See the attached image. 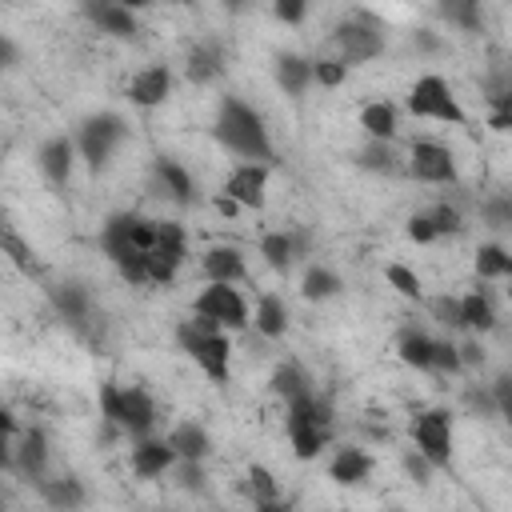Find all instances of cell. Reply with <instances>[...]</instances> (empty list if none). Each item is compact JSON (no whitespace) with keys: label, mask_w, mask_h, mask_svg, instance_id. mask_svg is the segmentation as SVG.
Masks as SVG:
<instances>
[{"label":"cell","mask_w":512,"mask_h":512,"mask_svg":"<svg viewBox=\"0 0 512 512\" xmlns=\"http://www.w3.org/2000/svg\"><path fill=\"white\" fill-rule=\"evenodd\" d=\"M216 140L236 160H260V164L276 160V144H272V132H268L264 116L240 96H224L220 100V108H216Z\"/></svg>","instance_id":"6da1fadb"},{"label":"cell","mask_w":512,"mask_h":512,"mask_svg":"<svg viewBox=\"0 0 512 512\" xmlns=\"http://www.w3.org/2000/svg\"><path fill=\"white\" fill-rule=\"evenodd\" d=\"M176 344L212 384L224 388L232 380V340H228V328H220L216 320L192 312L188 320L176 324Z\"/></svg>","instance_id":"7a4b0ae2"},{"label":"cell","mask_w":512,"mask_h":512,"mask_svg":"<svg viewBox=\"0 0 512 512\" xmlns=\"http://www.w3.org/2000/svg\"><path fill=\"white\" fill-rule=\"evenodd\" d=\"M332 404L328 396H296L284 404V432H288V444H292V456L296 460H316L328 444H332Z\"/></svg>","instance_id":"3957f363"},{"label":"cell","mask_w":512,"mask_h":512,"mask_svg":"<svg viewBox=\"0 0 512 512\" xmlns=\"http://www.w3.org/2000/svg\"><path fill=\"white\" fill-rule=\"evenodd\" d=\"M100 416L112 432L128 436V440H140V436H152L156 432V400L148 396V388L140 384H100Z\"/></svg>","instance_id":"277c9868"},{"label":"cell","mask_w":512,"mask_h":512,"mask_svg":"<svg viewBox=\"0 0 512 512\" xmlns=\"http://www.w3.org/2000/svg\"><path fill=\"white\" fill-rule=\"evenodd\" d=\"M404 108H408L416 120H432V124H448V128H464V124H468V112H464L456 88H452L440 72L416 76L412 88H408Z\"/></svg>","instance_id":"5b68a950"},{"label":"cell","mask_w":512,"mask_h":512,"mask_svg":"<svg viewBox=\"0 0 512 512\" xmlns=\"http://www.w3.org/2000/svg\"><path fill=\"white\" fill-rule=\"evenodd\" d=\"M332 44H336V56L356 68V64H368L384 52V24L368 12H352L344 16L336 28H332Z\"/></svg>","instance_id":"8992f818"},{"label":"cell","mask_w":512,"mask_h":512,"mask_svg":"<svg viewBox=\"0 0 512 512\" xmlns=\"http://www.w3.org/2000/svg\"><path fill=\"white\" fill-rule=\"evenodd\" d=\"M124 140H128V124H124V116H116V112H96V116H88V120L76 128V148H80V156L88 160L92 172L108 168L112 152H116Z\"/></svg>","instance_id":"52a82bcc"},{"label":"cell","mask_w":512,"mask_h":512,"mask_svg":"<svg viewBox=\"0 0 512 512\" xmlns=\"http://www.w3.org/2000/svg\"><path fill=\"white\" fill-rule=\"evenodd\" d=\"M192 312L216 320V324L228 328V332H240V328L252 324V308H248V300L240 296L236 284H224V280H208V284L192 296Z\"/></svg>","instance_id":"ba28073f"},{"label":"cell","mask_w":512,"mask_h":512,"mask_svg":"<svg viewBox=\"0 0 512 512\" xmlns=\"http://www.w3.org/2000/svg\"><path fill=\"white\" fill-rule=\"evenodd\" d=\"M408 436H412V448H420L436 464V472L452 464L456 436H452V412L448 408H424V412H416L408 420Z\"/></svg>","instance_id":"9c48e42d"},{"label":"cell","mask_w":512,"mask_h":512,"mask_svg":"<svg viewBox=\"0 0 512 512\" xmlns=\"http://www.w3.org/2000/svg\"><path fill=\"white\" fill-rule=\"evenodd\" d=\"M48 456H52L48 436L36 424L20 428L16 436H4V468L24 476V480H32V484H40L48 476Z\"/></svg>","instance_id":"30bf717a"},{"label":"cell","mask_w":512,"mask_h":512,"mask_svg":"<svg viewBox=\"0 0 512 512\" xmlns=\"http://www.w3.org/2000/svg\"><path fill=\"white\" fill-rule=\"evenodd\" d=\"M404 172H408L416 184H436V188L460 180L456 156H452V148L440 144V140H412V144H408Z\"/></svg>","instance_id":"8fae6325"},{"label":"cell","mask_w":512,"mask_h":512,"mask_svg":"<svg viewBox=\"0 0 512 512\" xmlns=\"http://www.w3.org/2000/svg\"><path fill=\"white\" fill-rule=\"evenodd\" d=\"M220 192L232 196L240 208H264L268 204V164H260V160L232 164Z\"/></svg>","instance_id":"7c38bea8"},{"label":"cell","mask_w":512,"mask_h":512,"mask_svg":"<svg viewBox=\"0 0 512 512\" xmlns=\"http://www.w3.org/2000/svg\"><path fill=\"white\" fill-rule=\"evenodd\" d=\"M176 448H172V440L168 436H140V440H132V448H128V468H132V476H140V480H160V476H168L172 468H176Z\"/></svg>","instance_id":"4fadbf2b"},{"label":"cell","mask_w":512,"mask_h":512,"mask_svg":"<svg viewBox=\"0 0 512 512\" xmlns=\"http://www.w3.org/2000/svg\"><path fill=\"white\" fill-rule=\"evenodd\" d=\"M76 136H64V132H56V136H48L40 148H36V168H40V176L52 184V188H64L68 180H72V168H76Z\"/></svg>","instance_id":"5bb4252c"},{"label":"cell","mask_w":512,"mask_h":512,"mask_svg":"<svg viewBox=\"0 0 512 512\" xmlns=\"http://www.w3.org/2000/svg\"><path fill=\"white\" fill-rule=\"evenodd\" d=\"M172 96V68L168 64H144L128 80V100L136 108H160Z\"/></svg>","instance_id":"9a60e30c"},{"label":"cell","mask_w":512,"mask_h":512,"mask_svg":"<svg viewBox=\"0 0 512 512\" xmlns=\"http://www.w3.org/2000/svg\"><path fill=\"white\" fill-rule=\"evenodd\" d=\"M200 272H204V280H224V284L248 280V264H244V252L236 244H212L200 256Z\"/></svg>","instance_id":"2e32d148"},{"label":"cell","mask_w":512,"mask_h":512,"mask_svg":"<svg viewBox=\"0 0 512 512\" xmlns=\"http://www.w3.org/2000/svg\"><path fill=\"white\" fill-rule=\"evenodd\" d=\"M84 16L108 36H120V40L136 36V8L120 0H84Z\"/></svg>","instance_id":"e0dca14e"},{"label":"cell","mask_w":512,"mask_h":512,"mask_svg":"<svg viewBox=\"0 0 512 512\" xmlns=\"http://www.w3.org/2000/svg\"><path fill=\"white\" fill-rule=\"evenodd\" d=\"M48 300H52L56 316H60L64 324H72V328H84L88 316H92V296H88V288L76 284V280L52 284V288H48Z\"/></svg>","instance_id":"ac0fdd59"},{"label":"cell","mask_w":512,"mask_h":512,"mask_svg":"<svg viewBox=\"0 0 512 512\" xmlns=\"http://www.w3.org/2000/svg\"><path fill=\"white\" fill-rule=\"evenodd\" d=\"M152 176H156V184H160V192H164L168 200H176V204H192V200H196V180H192V172H188L180 160L156 156Z\"/></svg>","instance_id":"d6986e66"},{"label":"cell","mask_w":512,"mask_h":512,"mask_svg":"<svg viewBox=\"0 0 512 512\" xmlns=\"http://www.w3.org/2000/svg\"><path fill=\"white\" fill-rule=\"evenodd\" d=\"M132 228H136V212H112L104 224H100V248L112 264H120L124 256L136 252V240H132Z\"/></svg>","instance_id":"ffe728a7"},{"label":"cell","mask_w":512,"mask_h":512,"mask_svg":"<svg viewBox=\"0 0 512 512\" xmlns=\"http://www.w3.org/2000/svg\"><path fill=\"white\" fill-rule=\"evenodd\" d=\"M372 468H376V460H372L364 448L344 444V448H336V452H332V460H328V480H336V484L352 488V484H364V480L372 476Z\"/></svg>","instance_id":"44dd1931"},{"label":"cell","mask_w":512,"mask_h":512,"mask_svg":"<svg viewBox=\"0 0 512 512\" xmlns=\"http://www.w3.org/2000/svg\"><path fill=\"white\" fill-rule=\"evenodd\" d=\"M220 72H224V48L216 44V40H200V44H192L188 48V60H184V76L192 80V84H212V80H220Z\"/></svg>","instance_id":"7402d4cb"},{"label":"cell","mask_w":512,"mask_h":512,"mask_svg":"<svg viewBox=\"0 0 512 512\" xmlns=\"http://www.w3.org/2000/svg\"><path fill=\"white\" fill-rule=\"evenodd\" d=\"M312 84H316V76H312V60L308 56H296V52L276 56V88L284 96H304Z\"/></svg>","instance_id":"603a6c76"},{"label":"cell","mask_w":512,"mask_h":512,"mask_svg":"<svg viewBox=\"0 0 512 512\" xmlns=\"http://www.w3.org/2000/svg\"><path fill=\"white\" fill-rule=\"evenodd\" d=\"M396 128H400V112L392 100H368L360 108V132L368 140H396Z\"/></svg>","instance_id":"cb8c5ba5"},{"label":"cell","mask_w":512,"mask_h":512,"mask_svg":"<svg viewBox=\"0 0 512 512\" xmlns=\"http://www.w3.org/2000/svg\"><path fill=\"white\" fill-rule=\"evenodd\" d=\"M168 440H172V448H176L180 460H208V456H212V436H208V428L196 424V420L172 424Z\"/></svg>","instance_id":"d4e9b609"},{"label":"cell","mask_w":512,"mask_h":512,"mask_svg":"<svg viewBox=\"0 0 512 512\" xmlns=\"http://www.w3.org/2000/svg\"><path fill=\"white\" fill-rule=\"evenodd\" d=\"M244 488H248V496H252L256 508H264V512H280V508H284V492H280V480L272 476V468H264V464H248V472H244Z\"/></svg>","instance_id":"484cf974"},{"label":"cell","mask_w":512,"mask_h":512,"mask_svg":"<svg viewBox=\"0 0 512 512\" xmlns=\"http://www.w3.org/2000/svg\"><path fill=\"white\" fill-rule=\"evenodd\" d=\"M252 324H256V332L264 336V340H284L288 336V304L276 296V292H264L260 300H256V316H252Z\"/></svg>","instance_id":"4316f807"},{"label":"cell","mask_w":512,"mask_h":512,"mask_svg":"<svg viewBox=\"0 0 512 512\" xmlns=\"http://www.w3.org/2000/svg\"><path fill=\"white\" fill-rule=\"evenodd\" d=\"M460 312H464V332L472 336H488L496 328V308H492V296L484 288H472L460 296Z\"/></svg>","instance_id":"83f0119b"},{"label":"cell","mask_w":512,"mask_h":512,"mask_svg":"<svg viewBox=\"0 0 512 512\" xmlns=\"http://www.w3.org/2000/svg\"><path fill=\"white\" fill-rule=\"evenodd\" d=\"M432 348H436V336H428L424 328H404L396 340L400 364H408L416 372H432Z\"/></svg>","instance_id":"f1b7e54d"},{"label":"cell","mask_w":512,"mask_h":512,"mask_svg":"<svg viewBox=\"0 0 512 512\" xmlns=\"http://www.w3.org/2000/svg\"><path fill=\"white\" fill-rule=\"evenodd\" d=\"M472 268L480 280H512V248H504L500 240H484L472 256Z\"/></svg>","instance_id":"f546056e"},{"label":"cell","mask_w":512,"mask_h":512,"mask_svg":"<svg viewBox=\"0 0 512 512\" xmlns=\"http://www.w3.org/2000/svg\"><path fill=\"white\" fill-rule=\"evenodd\" d=\"M340 288H344V280L328 264H308L304 276H300V296L312 300V304H324V300L340 296Z\"/></svg>","instance_id":"4dcf8cb0"},{"label":"cell","mask_w":512,"mask_h":512,"mask_svg":"<svg viewBox=\"0 0 512 512\" xmlns=\"http://www.w3.org/2000/svg\"><path fill=\"white\" fill-rule=\"evenodd\" d=\"M268 384H272V392H276L284 404H288V400H296V396H308V392H316V388H312V380H308V372H304L296 360H280Z\"/></svg>","instance_id":"1f68e13d"},{"label":"cell","mask_w":512,"mask_h":512,"mask_svg":"<svg viewBox=\"0 0 512 512\" xmlns=\"http://www.w3.org/2000/svg\"><path fill=\"white\" fill-rule=\"evenodd\" d=\"M36 492H40V500L48 504V508H80L84 504V484L76 480V476H56V480H40L36 484Z\"/></svg>","instance_id":"d6a6232c"},{"label":"cell","mask_w":512,"mask_h":512,"mask_svg":"<svg viewBox=\"0 0 512 512\" xmlns=\"http://www.w3.org/2000/svg\"><path fill=\"white\" fill-rule=\"evenodd\" d=\"M436 12L460 32H480V24H484V4L480 0H436Z\"/></svg>","instance_id":"836d02e7"},{"label":"cell","mask_w":512,"mask_h":512,"mask_svg":"<svg viewBox=\"0 0 512 512\" xmlns=\"http://www.w3.org/2000/svg\"><path fill=\"white\" fill-rule=\"evenodd\" d=\"M356 164L364 172H400V160H396L392 140H368L364 136V148L356 152Z\"/></svg>","instance_id":"e575fe53"},{"label":"cell","mask_w":512,"mask_h":512,"mask_svg":"<svg viewBox=\"0 0 512 512\" xmlns=\"http://www.w3.org/2000/svg\"><path fill=\"white\" fill-rule=\"evenodd\" d=\"M384 280H388V288L400 296V300H412V304H424V280L416 276V268H408V264H384Z\"/></svg>","instance_id":"d590c367"},{"label":"cell","mask_w":512,"mask_h":512,"mask_svg":"<svg viewBox=\"0 0 512 512\" xmlns=\"http://www.w3.org/2000/svg\"><path fill=\"white\" fill-rule=\"evenodd\" d=\"M0 244H4V256H8L24 276H44V268H40V260H36V252H32V244H24L12 224L0 232Z\"/></svg>","instance_id":"8d00e7d4"},{"label":"cell","mask_w":512,"mask_h":512,"mask_svg":"<svg viewBox=\"0 0 512 512\" xmlns=\"http://www.w3.org/2000/svg\"><path fill=\"white\" fill-rule=\"evenodd\" d=\"M480 220H484L488 228H496V232H508V228H512V192H508V188L488 192V196L480 200Z\"/></svg>","instance_id":"74e56055"},{"label":"cell","mask_w":512,"mask_h":512,"mask_svg":"<svg viewBox=\"0 0 512 512\" xmlns=\"http://www.w3.org/2000/svg\"><path fill=\"white\" fill-rule=\"evenodd\" d=\"M428 304V312H432V320L440 324V328H448V332H464V312H460V296H432V300H424Z\"/></svg>","instance_id":"f35d334b"},{"label":"cell","mask_w":512,"mask_h":512,"mask_svg":"<svg viewBox=\"0 0 512 512\" xmlns=\"http://www.w3.org/2000/svg\"><path fill=\"white\" fill-rule=\"evenodd\" d=\"M432 372H440V376H464V372H468L456 340L436 336V348H432Z\"/></svg>","instance_id":"ab89813d"},{"label":"cell","mask_w":512,"mask_h":512,"mask_svg":"<svg viewBox=\"0 0 512 512\" xmlns=\"http://www.w3.org/2000/svg\"><path fill=\"white\" fill-rule=\"evenodd\" d=\"M348 64L340 60V56H320V60H312V76H316V84L320 88H340L344 80H348Z\"/></svg>","instance_id":"60d3db41"},{"label":"cell","mask_w":512,"mask_h":512,"mask_svg":"<svg viewBox=\"0 0 512 512\" xmlns=\"http://www.w3.org/2000/svg\"><path fill=\"white\" fill-rule=\"evenodd\" d=\"M428 212H432V224H436L440 240H444V236H460V232H464V212H460L456 204H432Z\"/></svg>","instance_id":"b9f144b4"},{"label":"cell","mask_w":512,"mask_h":512,"mask_svg":"<svg viewBox=\"0 0 512 512\" xmlns=\"http://www.w3.org/2000/svg\"><path fill=\"white\" fill-rule=\"evenodd\" d=\"M488 128L492 132H512V88L488 96Z\"/></svg>","instance_id":"7bdbcfd3"},{"label":"cell","mask_w":512,"mask_h":512,"mask_svg":"<svg viewBox=\"0 0 512 512\" xmlns=\"http://www.w3.org/2000/svg\"><path fill=\"white\" fill-rule=\"evenodd\" d=\"M404 232H408L412 244H436V240H440V232H436V224H432V212H412L408 224H404Z\"/></svg>","instance_id":"ee69618b"},{"label":"cell","mask_w":512,"mask_h":512,"mask_svg":"<svg viewBox=\"0 0 512 512\" xmlns=\"http://www.w3.org/2000/svg\"><path fill=\"white\" fill-rule=\"evenodd\" d=\"M272 16L280 24H288V28H296L308 16V0H272Z\"/></svg>","instance_id":"f6af8a7d"},{"label":"cell","mask_w":512,"mask_h":512,"mask_svg":"<svg viewBox=\"0 0 512 512\" xmlns=\"http://www.w3.org/2000/svg\"><path fill=\"white\" fill-rule=\"evenodd\" d=\"M404 472H408L416 484H428V476L436 472V464H432L420 448H408V452H404Z\"/></svg>","instance_id":"bcb514c9"},{"label":"cell","mask_w":512,"mask_h":512,"mask_svg":"<svg viewBox=\"0 0 512 512\" xmlns=\"http://www.w3.org/2000/svg\"><path fill=\"white\" fill-rule=\"evenodd\" d=\"M492 396H496V416L512 428V376H500V380L492 384Z\"/></svg>","instance_id":"7dc6e473"},{"label":"cell","mask_w":512,"mask_h":512,"mask_svg":"<svg viewBox=\"0 0 512 512\" xmlns=\"http://www.w3.org/2000/svg\"><path fill=\"white\" fill-rule=\"evenodd\" d=\"M460 356H464V368L484 364V348H480V340H476V336H472V340H464V344H460Z\"/></svg>","instance_id":"c3c4849f"},{"label":"cell","mask_w":512,"mask_h":512,"mask_svg":"<svg viewBox=\"0 0 512 512\" xmlns=\"http://www.w3.org/2000/svg\"><path fill=\"white\" fill-rule=\"evenodd\" d=\"M216 212H220V216H236V212H244V208H240L232 196H224V192H220V196H216Z\"/></svg>","instance_id":"681fc988"},{"label":"cell","mask_w":512,"mask_h":512,"mask_svg":"<svg viewBox=\"0 0 512 512\" xmlns=\"http://www.w3.org/2000/svg\"><path fill=\"white\" fill-rule=\"evenodd\" d=\"M120 4H128V8H152V4H176V0H120Z\"/></svg>","instance_id":"f907efd6"},{"label":"cell","mask_w":512,"mask_h":512,"mask_svg":"<svg viewBox=\"0 0 512 512\" xmlns=\"http://www.w3.org/2000/svg\"><path fill=\"white\" fill-rule=\"evenodd\" d=\"M220 4H224V8H228V12H244V8H248V4H252V0H220Z\"/></svg>","instance_id":"816d5d0a"},{"label":"cell","mask_w":512,"mask_h":512,"mask_svg":"<svg viewBox=\"0 0 512 512\" xmlns=\"http://www.w3.org/2000/svg\"><path fill=\"white\" fill-rule=\"evenodd\" d=\"M504 296H508V304H512V280H504Z\"/></svg>","instance_id":"f5cc1de1"}]
</instances>
